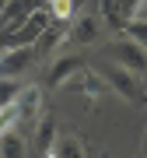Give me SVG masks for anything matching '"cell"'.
<instances>
[{
	"mask_svg": "<svg viewBox=\"0 0 147 158\" xmlns=\"http://www.w3.org/2000/svg\"><path fill=\"white\" fill-rule=\"evenodd\" d=\"M105 74V85L116 91L119 98H126V102H137V106H147V98H144V81H140V74H133V70H126V67H119V63L112 60L109 67L102 70Z\"/></svg>",
	"mask_w": 147,
	"mask_h": 158,
	"instance_id": "6da1fadb",
	"label": "cell"
},
{
	"mask_svg": "<svg viewBox=\"0 0 147 158\" xmlns=\"http://www.w3.org/2000/svg\"><path fill=\"white\" fill-rule=\"evenodd\" d=\"M109 56H112L119 67H126V70H133V74H147V49L140 42H133V39H116V42H109Z\"/></svg>",
	"mask_w": 147,
	"mask_h": 158,
	"instance_id": "7a4b0ae2",
	"label": "cell"
},
{
	"mask_svg": "<svg viewBox=\"0 0 147 158\" xmlns=\"http://www.w3.org/2000/svg\"><path fill=\"white\" fill-rule=\"evenodd\" d=\"M11 109H14L18 127H32V123H39V116H42V88H39V85L21 88V95L14 98Z\"/></svg>",
	"mask_w": 147,
	"mask_h": 158,
	"instance_id": "3957f363",
	"label": "cell"
},
{
	"mask_svg": "<svg viewBox=\"0 0 147 158\" xmlns=\"http://www.w3.org/2000/svg\"><path fill=\"white\" fill-rule=\"evenodd\" d=\"M32 60H35V46H7V49H0V74L18 77L32 67Z\"/></svg>",
	"mask_w": 147,
	"mask_h": 158,
	"instance_id": "277c9868",
	"label": "cell"
},
{
	"mask_svg": "<svg viewBox=\"0 0 147 158\" xmlns=\"http://www.w3.org/2000/svg\"><path fill=\"white\" fill-rule=\"evenodd\" d=\"M74 74H84V60L77 56V53H67V56H56L53 60V67L46 70V88H60L74 81Z\"/></svg>",
	"mask_w": 147,
	"mask_h": 158,
	"instance_id": "5b68a950",
	"label": "cell"
},
{
	"mask_svg": "<svg viewBox=\"0 0 147 158\" xmlns=\"http://www.w3.org/2000/svg\"><path fill=\"white\" fill-rule=\"evenodd\" d=\"M102 35V25H98V18H74V21L67 25V39L74 46H91Z\"/></svg>",
	"mask_w": 147,
	"mask_h": 158,
	"instance_id": "8992f818",
	"label": "cell"
},
{
	"mask_svg": "<svg viewBox=\"0 0 147 158\" xmlns=\"http://www.w3.org/2000/svg\"><path fill=\"white\" fill-rule=\"evenodd\" d=\"M35 7H42V0H7L4 11H0V32L11 28V25H21Z\"/></svg>",
	"mask_w": 147,
	"mask_h": 158,
	"instance_id": "52a82bcc",
	"label": "cell"
},
{
	"mask_svg": "<svg viewBox=\"0 0 147 158\" xmlns=\"http://www.w3.org/2000/svg\"><path fill=\"white\" fill-rule=\"evenodd\" d=\"M63 39H67V21H49V25H46V32L35 39V56H42V53H53Z\"/></svg>",
	"mask_w": 147,
	"mask_h": 158,
	"instance_id": "ba28073f",
	"label": "cell"
},
{
	"mask_svg": "<svg viewBox=\"0 0 147 158\" xmlns=\"http://www.w3.org/2000/svg\"><path fill=\"white\" fill-rule=\"evenodd\" d=\"M25 155H28V144H25L21 130L18 127L4 130V134H0V158H25Z\"/></svg>",
	"mask_w": 147,
	"mask_h": 158,
	"instance_id": "9c48e42d",
	"label": "cell"
},
{
	"mask_svg": "<svg viewBox=\"0 0 147 158\" xmlns=\"http://www.w3.org/2000/svg\"><path fill=\"white\" fill-rule=\"evenodd\" d=\"M53 158H81L84 155V144L77 141V137H70V134H60L56 141H53Z\"/></svg>",
	"mask_w": 147,
	"mask_h": 158,
	"instance_id": "30bf717a",
	"label": "cell"
},
{
	"mask_svg": "<svg viewBox=\"0 0 147 158\" xmlns=\"http://www.w3.org/2000/svg\"><path fill=\"white\" fill-rule=\"evenodd\" d=\"M21 81L18 77H4V74H0V109H7V106H14V98L21 95Z\"/></svg>",
	"mask_w": 147,
	"mask_h": 158,
	"instance_id": "8fae6325",
	"label": "cell"
},
{
	"mask_svg": "<svg viewBox=\"0 0 147 158\" xmlns=\"http://www.w3.org/2000/svg\"><path fill=\"white\" fill-rule=\"evenodd\" d=\"M126 35V39H133V42H140L144 49H147V21L144 18H137V21H123V28H119Z\"/></svg>",
	"mask_w": 147,
	"mask_h": 158,
	"instance_id": "7c38bea8",
	"label": "cell"
},
{
	"mask_svg": "<svg viewBox=\"0 0 147 158\" xmlns=\"http://www.w3.org/2000/svg\"><path fill=\"white\" fill-rule=\"evenodd\" d=\"M46 7H49L53 21H74V0H46Z\"/></svg>",
	"mask_w": 147,
	"mask_h": 158,
	"instance_id": "4fadbf2b",
	"label": "cell"
},
{
	"mask_svg": "<svg viewBox=\"0 0 147 158\" xmlns=\"http://www.w3.org/2000/svg\"><path fill=\"white\" fill-rule=\"evenodd\" d=\"M53 141H56V134H53V119L49 116H39V151L49 155L53 151Z\"/></svg>",
	"mask_w": 147,
	"mask_h": 158,
	"instance_id": "5bb4252c",
	"label": "cell"
},
{
	"mask_svg": "<svg viewBox=\"0 0 147 158\" xmlns=\"http://www.w3.org/2000/svg\"><path fill=\"white\" fill-rule=\"evenodd\" d=\"M102 91H105V85H98V77H95V74H84V95L95 102L98 95H102Z\"/></svg>",
	"mask_w": 147,
	"mask_h": 158,
	"instance_id": "9a60e30c",
	"label": "cell"
},
{
	"mask_svg": "<svg viewBox=\"0 0 147 158\" xmlns=\"http://www.w3.org/2000/svg\"><path fill=\"white\" fill-rule=\"evenodd\" d=\"M116 4H119V11H123V18H133L137 7H140L144 0H116Z\"/></svg>",
	"mask_w": 147,
	"mask_h": 158,
	"instance_id": "2e32d148",
	"label": "cell"
},
{
	"mask_svg": "<svg viewBox=\"0 0 147 158\" xmlns=\"http://www.w3.org/2000/svg\"><path fill=\"white\" fill-rule=\"evenodd\" d=\"M140 155L147 158V130H144V137H140Z\"/></svg>",
	"mask_w": 147,
	"mask_h": 158,
	"instance_id": "e0dca14e",
	"label": "cell"
},
{
	"mask_svg": "<svg viewBox=\"0 0 147 158\" xmlns=\"http://www.w3.org/2000/svg\"><path fill=\"white\" fill-rule=\"evenodd\" d=\"M144 98H147V77H144Z\"/></svg>",
	"mask_w": 147,
	"mask_h": 158,
	"instance_id": "ac0fdd59",
	"label": "cell"
}]
</instances>
